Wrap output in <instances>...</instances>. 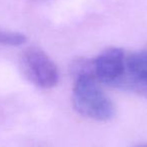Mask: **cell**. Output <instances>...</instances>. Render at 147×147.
Listing matches in <instances>:
<instances>
[{
    "label": "cell",
    "mask_w": 147,
    "mask_h": 147,
    "mask_svg": "<svg viewBox=\"0 0 147 147\" xmlns=\"http://www.w3.org/2000/svg\"><path fill=\"white\" fill-rule=\"evenodd\" d=\"M117 88L147 98V47L126 55L124 74Z\"/></svg>",
    "instance_id": "277c9868"
},
{
    "label": "cell",
    "mask_w": 147,
    "mask_h": 147,
    "mask_svg": "<svg viewBox=\"0 0 147 147\" xmlns=\"http://www.w3.org/2000/svg\"><path fill=\"white\" fill-rule=\"evenodd\" d=\"M26 42V36L20 32L0 29V45L18 47Z\"/></svg>",
    "instance_id": "5b68a950"
},
{
    "label": "cell",
    "mask_w": 147,
    "mask_h": 147,
    "mask_svg": "<svg viewBox=\"0 0 147 147\" xmlns=\"http://www.w3.org/2000/svg\"><path fill=\"white\" fill-rule=\"evenodd\" d=\"M20 67L25 78L38 88L51 89L59 82L57 65L39 47H30L23 51Z\"/></svg>",
    "instance_id": "7a4b0ae2"
},
{
    "label": "cell",
    "mask_w": 147,
    "mask_h": 147,
    "mask_svg": "<svg viewBox=\"0 0 147 147\" xmlns=\"http://www.w3.org/2000/svg\"><path fill=\"white\" fill-rule=\"evenodd\" d=\"M134 147H147V143H142V144H138Z\"/></svg>",
    "instance_id": "8992f818"
},
{
    "label": "cell",
    "mask_w": 147,
    "mask_h": 147,
    "mask_svg": "<svg viewBox=\"0 0 147 147\" xmlns=\"http://www.w3.org/2000/svg\"><path fill=\"white\" fill-rule=\"evenodd\" d=\"M125 57L122 49L111 47L93 59V74L98 82L117 88L124 74Z\"/></svg>",
    "instance_id": "3957f363"
},
{
    "label": "cell",
    "mask_w": 147,
    "mask_h": 147,
    "mask_svg": "<svg viewBox=\"0 0 147 147\" xmlns=\"http://www.w3.org/2000/svg\"><path fill=\"white\" fill-rule=\"evenodd\" d=\"M73 73L76 76L71 95L75 110L91 120L99 122L111 120L115 116V107L95 78L92 63L76 67Z\"/></svg>",
    "instance_id": "6da1fadb"
}]
</instances>
